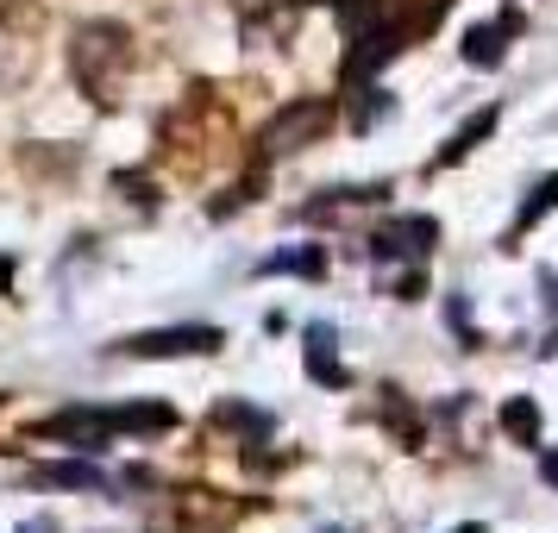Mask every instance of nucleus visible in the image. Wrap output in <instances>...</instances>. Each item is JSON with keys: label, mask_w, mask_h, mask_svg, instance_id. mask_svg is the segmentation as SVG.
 <instances>
[{"label": "nucleus", "mask_w": 558, "mask_h": 533, "mask_svg": "<svg viewBox=\"0 0 558 533\" xmlns=\"http://www.w3.org/2000/svg\"><path fill=\"white\" fill-rule=\"evenodd\" d=\"M327 126H332V101H320V95H314V101H289L277 120H270V126L257 132V157H264V163L295 157L302 145L327 138Z\"/></svg>", "instance_id": "f03ea898"}, {"label": "nucleus", "mask_w": 558, "mask_h": 533, "mask_svg": "<svg viewBox=\"0 0 558 533\" xmlns=\"http://www.w3.org/2000/svg\"><path fill=\"white\" fill-rule=\"evenodd\" d=\"M539 477H546V483H558V452H546V458H539Z\"/></svg>", "instance_id": "dca6fc26"}, {"label": "nucleus", "mask_w": 558, "mask_h": 533, "mask_svg": "<svg viewBox=\"0 0 558 533\" xmlns=\"http://www.w3.org/2000/svg\"><path fill=\"white\" fill-rule=\"evenodd\" d=\"M553 202H558V177H546L539 189H533V202L521 207V220H514V232H527V227H533V220H539V214H546Z\"/></svg>", "instance_id": "2eb2a0df"}, {"label": "nucleus", "mask_w": 558, "mask_h": 533, "mask_svg": "<svg viewBox=\"0 0 558 533\" xmlns=\"http://www.w3.org/2000/svg\"><path fill=\"white\" fill-rule=\"evenodd\" d=\"M38 483H63V489H101V471H95V464H45V471H38Z\"/></svg>", "instance_id": "ddd939ff"}, {"label": "nucleus", "mask_w": 558, "mask_h": 533, "mask_svg": "<svg viewBox=\"0 0 558 533\" xmlns=\"http://www.w3.org/2000/svg\"><path fill=\"white\" fill-rule=\"evenodd\" d=\"M257 270H264V277H277V270H295V277H320V270H327V257L307 245V252H277V257H264Z\"/></svg>", "instance_id": "f8f14e48"}, {"label": "nucleus", "mask_w": 558, "mask_h": 533, "mask_svg": "<svg viewBox=\"0 0 558 533\" xmlns=\"http://www.w3.org/2000/svg\"><path fill=\"white\" fill-rule=\"evenodd\" d=\"M458 533H489V528H477V521H471V528H458Z\"/></svg>", "instance_id": "a211bd4d"}, {"label": "nucleus", "mask_w": 558, "mask_h": 533, "mask_svg": "<svg viewBox=\"0 0 558 533\" xmlns=\"http://www.w3.org/2000/svg\"><path fill=\"white\" fill-rule=\"evenodd\" d=\"M120 352L132 358H195V352H220V327H163V332H132Z\"/></svg>", "instance_id": "7ed1b4c3"}, {"label": "nucleus", "mask_w": 558, "mask_h": 533, "mask_svg": "<svg viewBox=\"0 0 558 533\" xmlns=\"http://www.w3.org/2000/svg\"><path fill=\"white\" fill-rule=\"evenodd\" d=\"M45 433L63 439V446H76V452H101L107 439H113V414L107 408H63V414L45 421Z\"/></svg>", "instance_id": "20e7f679"}, {"label": "nucleus", "mask_w": 558, "mask_h": 533, "mask_svg": "<svg viewBox=\"0 0 558 533\" xmlns=\"http://www.w3.org/2000/svg\"><path fill=\"white\" fill-rule=\"evenodd\" d=\"M502 427L521 439V446H539V408H533V396H508L502 402Z\"/></svg>", "instance_id": "6e6552de"}, {"label": "nucleus", "mask_w": 558, "mask_h": 533, "mask_svg": "<svg viewBox=\"0 0 558 533\" xmlns=\"http://www.w3.org/2000/svg\"><path fill=\"white\" fill-rule=\"evenodd\" d=\"M7 282H13V264H7V257H0V289H7Z\"/></svg>", "instance_id": "f3484780"}, {"label": "nucleus", "mask_w": 558, "mask_h": 533, "mask_svg": "<svg viewBox=\"0 0 558 533\" xmlns=\"http://www.w3.org/2000/svg\"><path fill=\"white\" fill-rule=\"evenodd\" d=\"M327 339H332L327 327H314V332H307V371H314V377H320V383H332V389H345V371L332 364Z\"/></svg>", "instance_id": "9b49d317"}, {"label": "nucleus", "mask_w": 558, "mask_h": 533, "mask_svg": "<svg viewBox=\"0 0 558 533\" xmlns=\"http://www.w3.org/2000/svg\"><path fill=\"white\" fill-rule=\"evenodd\" d=\"M496 120H502V113H496V107H483V113H477V120H471L464 132H452V145L439 152V163H458V157H471V152H477V138H489V132H496Z\"/></svg>", "instance_id": "1a4fd4ad"}, {"label": "nucleus", "mask_w": 558, "mask_h": 533, "mask_svg": "<svg viewBox=\"0 0 558 533\" xmlns=\"http://www.w3.org/2000/svg\"><path fill=\"white\" fill-rule=\"evenodd\" d=\"M70 76L82 82V95L95 107H113L126 95V76H132V32L113 26V20L76 26V38H70Z\"/></svg>", "instance_id": "f257e3e1"}, {"label": "nucleus", "mask_w": 558, "mask_h": 533, "mask_svg": "<svg viewBox=\"0 0 558 533\" xmlns=\"http://www.w3.org/2000/svg\"><path fill=\"white\" fill-rule=\"evenodd\" d=\"M433 239H439V227H433L427 214H414V220H389V227L371 239V252L377 257H427Z\"/></svg>", "instance_id": "39448f33"}, {"label": "nucleus", "mask_w": 558, "mask_h": 533, "mask_svg": "<svg viewBox=\"0 0 558 533\" xmlns=\"http://www.w3.org/2000/svg\"><path fill=\"white\" fill-rule=\"evenodd\" d=\"M170 427H177V408H170V402L113 408V433H170Z\"/></svg>", "instance_id": "423d86ee"}, {"label": "nucleus", "mask_w": 558, "mask_h": 533, "mask_svg": "<svg viewBox=\"0 0 558 533\" xmlns=\"http://www.w3.org/2000/svg\"><path fill=\"white\" fill-rule=\"evenodd\" d=\"M214 427H245L257 439V433L270 427V414H264V408H245V402H220L214 408Z\"/></svg>", "instance_id": "4468645a"}, {"label": "nucleus", "mask_w": 558, "mask_h": 533, "mask_svg": "<svg viewBox=\"0 0 558 533\" xmlns=\"http://www.w3.org/2000/svg\"><path fill=\"white\" fill-rule=\"evenodd\" d=\"M245 7V20H257V26H270V32H289V20L302 13L307 0H239Z\"/></svg>", "instance_id": "9d476101"}, {"label": "nucleus", "mask_w": 558, "mask_h": 533, "mask_svg": "<svg viewBox=\"0 0 558 533\" xmlns=\"http://www.w3.org/2000/svg\"><path fill=\"white\" fill-rule=\"evenodd\" d=\"M502 32H508V20H502V26H471V32H464V63L496 70V63H502Z\"/></svg>", "instance_id": "0eeeda50"}]
</instances>
